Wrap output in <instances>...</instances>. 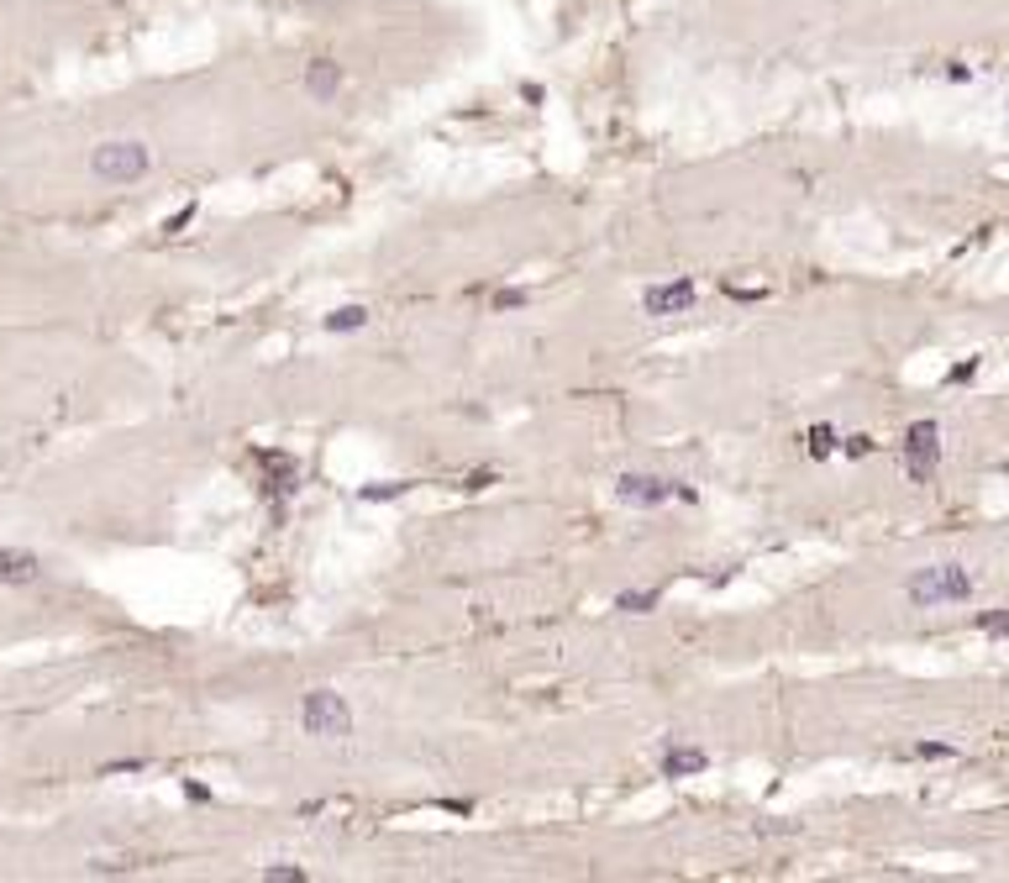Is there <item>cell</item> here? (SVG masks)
Instances as JSON below:
<instances>
[{
    "mask_svg": "<svg viewBox=\"0 0 1009 883\" xmlns=\"http://www.w3.org/2000/svg\"><path fill=\"white\" fill-rule=\"evenodd\" d=\"M904 599L920 605V610H936V605H962L973 599V574L962 563H936V568H915L904 579Z\"/></svg>",
    "mask_w": 1009,
    "mask_h": 883,
    "instance_id": "1",
    "label": "cell"
},
{
    "mask_svg": "<svg viewBox=\"0 0 1009 883\" xmlns=\"http://www.w3.org/2000/svg\"><path fill=\"white\" fill-rule=\"evenodd\" d=\"M300 726H305V736L342 742V736H352V710H347V700L336 689H311L300 700Z\"/></svg>",
    "mask_w": 1009,
    "mask_h": 883,
    "instance_id": "2",
    "label": "cell"
},
{
    "mask_svg": "<svg viewBox=\"0 0 1009 883\" xmlns=\"http://www.w3.org/2000/svg\"><path fill=\"white\" fill-rule=\"evenodd\" d=\"M148 169H153V153L142 142H101L90 153V174L106 184H137Z\"/></svg>",
    "mask_w": 1009,
    "mask_h": 883,
    "instance_id": "3",
    "label": "cell"
},
{
    "mask_svg": "<svg viewBox=\"0 0 1009 883\" xmlns=\"http://www.w3.org/2000/svg\"><path fill=\"white\" fill-rule=\"evenodd\" d=\"M936 469H941V426L936 421H915L904 431V473L915 484H925Z\"/></svg>",
    "mask_w": 1009,
    "mask_h": 883,
    "instance_id": "4",
    "label": "cell"
},
{
    "mask_svg": "<svg viewBox=\"0 0 1009 883\" xmlns=\"http://www.w3.org/2000/svg\"><path fill=\"white\" fill-rule=\"evenodd\" d=\"M616 494L626 500V505H668L673 494H683V500H694V489H678L673 478H663V473H620Z\"/></svg>",
    "mask_w": 1009,
    "mask_h": 883,
    "instance_id": "5",
    "label": "cell"
},
{
    "mask_svg": "<svg viewBox=\"0 0 1009 883\" xmlns=\"http://www.w3.org/2000/svg\"><path fill=\"white\" fill-rule=\"evenodd\" d=\"M694 285L689 279H668V285H652V290L642 294V310L647 316H683L689 305H694Z\"/></svg>",
    "mask_w": 1009,
    "mask_h": 883,
    "instance_id": "6",
    "label": "cell"
},
{
    "mask_svg": "<svg viewBox=\"0 0 1009 883\" xmlns=\"http://www.w3.org/2000/svg\"><path fill=\"white\" fill-rule=\"evenodd\" d=\"M336 90H342V63L336 59L305 63V95H311V100H336Z\"/></svg>",
    "mask_w": 1009,
    "mask_h": 883,
    "instance_id": "7",
    "label": "cell"
},
{
    "mask_svg": "<svg viewBox=\"0 0 1009 883\" xmlns=\"http://www.w3.org/2000/svg\"><path fill=\"white\" fill-rule=\"evenodd\" d=\"M43 563L32 552H0V584H37Z\"/></svg>",
    "mask_w": 1009,
    "mask_h": 883,
    "instance_id": "8",
    "label": "cell"
},
{
    "mask_svg": "<svg viewBox=\"0 0 1009 883\" xmlns=\"http://www.w3.org/2000/svg\"><path fill=\"white\" fill-rule=\"evenodd\" d=\"M705 767H710V752H699V747H668L663 778H694V773H705Z\"/></svg>",
    "mask_w": 1009,
    "mask_h": 883,
    "instance_id": "9",
    "label": "cell"
},
{
    "mask_svg": "<svg viewBox=\"0 0 1009 883\" xmlns=\"http://www.w3.org/2000/svg\"><path fill=\"white\" fill-rule=\"evenodd\" d=\"M363 326H368V310H363V305H342V310L327 316V332H363Z\"/></svg>",
    "mask_w": 1009,
    "mask_h": 883,
    "instance_id": "10",
    "label": "cell"
},
{
    "mask_svg": "<svg viewBox=\"0 0 1009 883\" xmlns=\"http://www.w3.org/2000/svg\"><path fill=\"white\" fill-rule=\"evenodd\" d=\"M804 447H810V458H831L841 447V437L831 426H810V431H804Z\"/></svg>",
    "mask_w": 1009,
    "mask_h": 883,
    "instance_id": "11",
    "label": "cell"
},
{
    "mask_svg": "<svg viewBox=\"0 0 1009 883\" xmlns=\"http://www.w3.org/2000/svg\"><path fill=\"white\" fill-rule=\"evenodd\" d=\"M658 599H663V589H636V594H620L616 610H626V615H647Z\"/></svg>",
    "mask_w": 1009,
    "mask_h": 883,
    "instance_id": "12",
    "label": "cell"
},
{
    "mask_svg": "<svg viewBox=\"0 0 1009 883\" xmlns=\"http://www.w3.org/2000/svg\"><path fill=\"white\" fill-rule=\"evenodd\" d=\"M978 631H983V637H1009V610H989V615H978Z\"/></svg>",
    "mask_w": 1009,
    "mask_h": 883,
    "instance_id": "13",
    "label": "cell"
},
{
    "mask_svg": "<svg viewBox=\"0 0 1009 883\" xmlns=\"http://www.w3.org/2000/svg\"><path fill=\"white\" fill-rule=\"evenodd\" d=\"M263 883H305V868H263Z\"/></svg>",
    "mask_w": 1009,
    "mask_h": 883,
    "instance_id": "14",
    "label": "cell"
},
{
    "mask_svg": "<svg viewBox=\"0 0 1009 883\" xmlns=\"http://www.w3.org/2000/svg\"><path fill=\"white\" fill-rule=\"evenodd\" d=\"M915 758H957V747H947V742H920Z\"/></svg>",
    "mask_w": 1009,
    "mask_h": 883,
    "instance_id": "15",
    "label": "cell"
},
{
    "mask_svg": "<svg viewBox=\"0 0 1009 883\" xmlns=\"http://www.w3.org/2000/svg\"><path fill=\"white\" fill-rule=\"evenodd\" d=\"M868 453H873V437H862V431L846 437V458H868Z\"/></svg>",
    "mask_w": 1009,
    "mask_h": 883,
    "instance_id": "16",
    "label": "cell"
},
{
    "mask_svg": "<svg viewBox=\"0 0 1009 883\" xmlns=\"http://www.w3.org/2000/svg\"><path fill=\"white\" fill-rule=\"evenodd\" d=\"M495 305H500V310H521V305H526V294H521V290H500V294H495Z\"/></svg>",
    "mask_w": 1009,
    "mask_h": 883,
    "instance_id": "17",
    "label": "cell"
},
{
    "mask_svg": "<svg viewBox=\"0 0 1009 883\" xmlns=\"http://www.w3.org/2000/svg\"><path fill=\"white\" fill-rule=\"evenodd\" d=\"M190 216H195V205H184L179 216H168V221H164V232H184V227H190Z\"/></svg>",
    "mask_w": 1009,
    "mask_h": 883,
    "instance_id": "18",
    "label": "cell"
},
{
    "mask_svg": "<svg viewBox=\"0 0 1009 883\" xmlns=\"http://www.w3.org/2000/svg\"><path fill=\"white\" fill-rule=\"evenodd\" d=\"M978 373V357H967V363H957L952 368V384H962V379H973Z\"/></svg>",
    "mask_w": 1009,
    "mask_h": 883,
    "instance_id": "19",
    "label": "cell"
}]
</instances>
